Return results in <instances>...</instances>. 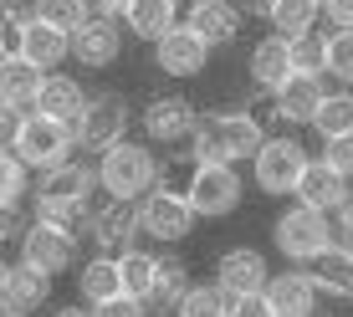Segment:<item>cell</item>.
<instances>
[{"label":"cell","instance_id":"6da1fadb","mask_svg":"<svg viewBox=\"0 0 353 317\" xmlns=\"http://www.w3.org/2000/svg\"><path fill=\"white\" fill-rule=\"evenodd\" d=\"M261 143H266V128L256 113H246V108L205 113L190 139V164H230L236 169L241 158H256Z\"/></svg>","mask_w":353,"mask_h":317},{"label":"cell","instance_id":"7a4b0ae2","mask_svg":"<svg viewBox=\"0 0 353 317\" xmlns=\"http://www.w3.org/2000/svg\"><path fill=\"white\" fill-rule=\"evenodd\" d=\"M159 179L185 194L200 221H221L241 205V174L230 164H185V169H164Z\"/></svg>","mask_w":353,"mask_h":317},{"label":"cell","instance_id":"3957f363","mask_svg":"<svg viewBox=\"0 0 353 317\" xmlns=\"http://www.w3.org/2000/svg\"><path fill=\"white\" fill-rule=\"evenodd\" d=\"M154 185H159V158H154L149 143H113L97 158V190L113 194V200H143Z\"/></svg>","mask_w":353,"mask_h":317},{"label":"cell","instance_id":"277c9868","mask_svg":"<svg viewBox=\"0 0 353 317\" xmlns=\"http://www.w3.org/2000/svg\"><path fill=\"white\" fill-rule=\"evenodd\" d=\"M272 241L292 266H312L333 246V225H327V215L307 210V205H287V210L276 215V225H272Z\"/></svg>","mask_w":353,"mask_h":317},{"label":"cell","instance_id":"5b68a950","mask_svg":"<svg viewBox=\"0 0 353 317\" xmlns=\"http://www.w3.org/2000/svg\"><path fill=\"white\" fill-rule=\"evenodd\" d=\"M88 236H92L97 256H113V261H118V256L133 251V241L143 236V230H139V205L113 200V194L97 190L92 205H88Z\"/></svg>","mask_w":353,"mask_h":317},{"label":"cell","instance_id":"8992f818","mask_svg":"<svg viewBox=\"0 0 353 317\" xmlns=\"http://www.w3.org/2000/svg\"><path fill=\"white\" fill-rule=\"evenodd\" d=\"M72 149H77V143H72V128L67 123H52V118H41V113L21 118V133H16V143H10V154H16L26 169H36V174L67 164Z\"/></svg>","mask_w":353,"mask_h":317},{"label":"cell","instance_id":"52a82bcc","mask_svg":"<svg viewBox=\"0 0 353 317\" xmlns=\"http://www.w3.org/2000/svg\"><path fill=\"white\" fill-rule=\"evenodd\" d=\"M128 118L133 113H128L123 92H97V97H88V108H82L77 123H72V143L103 154V149H113V143L128 139Z\"/></svg>","mask_w":353,"mask_h":317},{"label":"cell","instance_id":"ba28073f","mask_svg":"<svg viewBox=\"0 0 353 317\" xmlns=\"http://www.w3.org/2000/svg\"><path fill=\"white\" fill-rule=\"evenodd\" d=\"M194 221H200V215L190 210V200L174 185H164V179L139 200V230L154 236V241H185L194 230Z\"/></svg>","mask_w":353,"mask_h":317},{"label":"cell","instance_id":"9c48e42d","mask_svg":"<svg viewBox=\"0 0 353 317\" xmlns=\"http://www.w3.org/2000/svg\"><path fill=\"white\" fill-rule=\"evenodd\" d=\"M302 169H307V149H302L297 139H266L256 158H251V179H256V190L266 194H292L302 179Z\"/></svg>","mask_w":353,"mask_h":317},{"label":"cell","instance_id":"30bf717a","mask_svg":"<svg viewBox=\"0 0 353 317\" xmlns=\"http://www.w3.org/2000/svg\"><path fill=\"white\" fill-rule=\"evenodd\" d=\"M21 261L36 266L41 276H57L77 261V230L67 225H46V221H31L21 230Z\"/></svg>","mask_w":353,"mask_h":317},{"label":"cell","instance_id":"8fae6325","mask_svg":"<svg viewBox=\"0 0 353 317\" xmlns=\"http://www.w3.org/2000/svg\"><path fill=\"white\" fill-rule=\"evenodd\" d=\"M154 67H159L164 77H205V67H210V46H205L194 31L174 26V31H164L159 41H154Z\"/></svg>","mask_w":353,"mask_h":317},{"label":"cell","instance_id":"7c38bea8","mask_svg":"<svg viewBox=\"0 0 353 317\" xmlns=\"http://www.w3.org/2000/svg\"><path fill=\"white\" fill-rule=\"evenodd\" d=\"M261 297H266V307H272V317H312L318 312V287H312L307 266L272 272V282H266Z\"/></svg>","mask_w":353,"mask_h":317},{"label":"cell","instance_id":"4fadbf2b","mask_svg":"<svg viewBox=\"0 0 353 317\" xmlns=\"http://www.w3.org/2000/svg\"><path fill=\"white\" fill-rule=\"evenodd\" d=\"M179 26L194 31L215 52V46H230L241 36V6H236V0H190V10H185Z\"/></svg>","mask_w":353,"mask_h":317},{"label":"cell","instance_id":"5bb4252c","mask_svg":"<svg viewBox=\"0 0 353 317\" xmlns=\"http://www.w3.org/2000/svg\"><path fill=\"white\" fill-rule=\"evenodd\" d=\"M118 52H123V21L88 16V21H82V31H72V57H77L82 67H92V72L113 67Z\"/></svg>","mask_w":353,"mask_h":317},{"label":"cell","instance_id":"9a60e30c","mask_svg":"<svg viewBox=\"0 0 353 317\" xmlns=\"http://www.w3.org/2000/svg\"><path fill=\"white\" fill-rule=\"evenodd\" d=\"M266 282H272V266L251 246H236L215 261V287H225L230 297H256V292H266Z\"/></svg>","mask_w":353,"mask_h":317},{"label":"cell","instance_id":"2e32d148","mask_svg":"<svg viewBox=\"0 0 353 317\" xmlns=\"http://www.w3.org/2000/svg\"><path fill=\"white\" fill-rule=\"evenodd\" d=\"M194 123H200V113H194V103L179 97V92L154 97V103L143 108V133H149L154 143H185V139H194Z\"/></svg>","mask_w":353,"mask_h":317},{"label":"cell","instance_id":"e0dca14e","mask_svg":"<svg viewBox=\"0 0 353 317\" xmlns=\"http://www.w3.org/2000/svg\"><path fill=\"white\" fill-rule=\"evenodd\" d=\"M10 52L21 57V62H31L36 72H57L72 57V36H62V31H52V26H41V21H26V26L16 31V46Z\"/></svg>","mask_w":353,"mask_h":317},{"label":"cell","instance_id":"ac0fdd59","mask_svg":"<svg viewBox=\"0 0 353 317\" xmlns=\"http://www.w3.org/2000/svg\"><path fill=\"white\" fill-rule=\"evenodd\" d=\"M297 205H307V210H318V215H338V205L348 200V179L338 174V169H327L323 158H307V169H302V179H297Z\"/></svg>","mask_w":353,"mask_h":317},{"label":"cell","instance_id":"d6986e66","mask_svg":"<svg viewBox=\"0 0 353 317\" xmlns=\"http://www.w3.org/2000/svg\"><path fill=\"white\" fill-rule=\"evenodd\" d=\"M82 108H88L82 82L67 77V72H46V77H41V92H36V103H31V113H41V118H52V123H67V128H72Z\"/></svg>","mask_w":353,"mask_h":317},{"label":"cell","instance_id":"ffe728a7","mask_svg":"<svg viewBox=\"0 0 353 317\" xmlns=\"http://www.w3.org/2000/svg\"><path fill=\"white\" fill-rule=\"evenodd\" d=\"M272 97H276V118H282V123H312L318 108H323V97H327V88H323V77H302V72H292Z\"/></svg>","mask_w":353,"mask_h":317},{"label":"cell","instance_id":"44dd1931","mask_svg":"<svg viewBox=\"0 0 353 317\" xmlns=\"http://www.w3.org/2000/svg\"><path fill=\"white\" fill-rule=\"evenodd\" d=\"M174 26H179V0H128V10H123V31L149 46Z\"/></svg>","mask_w":353,"mask_h":317},{"label":"cell","instance_id":"7402d4cb","mask_svg":"<svg viewBox=\"0 0 353 317\" xmlns=\"http://www.w3.org/2000/svg\"><path fill=\"white\" fill-rule=\"evenodd\" d=\"M246 72H251V88H261V92H276L282 82L292 77V62H287V41L282 36H261L256 46H251V62H246Z\"/></svg>","mask_w":353,"mask_h":317},{"label":"cell","instance_id":"603a6c76","mask_svg":"<svg viewBox=\"0 0 353 317\" xmlns=\"http://www.w3.org/2000/svg\"><path fill=\"white\" fill-rule=\"evenodd\" d=\"M41 77L46 72H36L31 62H21L16 52L0 62V103L6 108H21V113H31V103H36V92H41Z\"/></svg>","mask_w":353,"mask_h":317},{"label":"cell","instance_id":"cb8c5ba5","mask_svg":"<svg viewBox=\"0 0 353 317\" xmlns=\"http://www.w3.org/2000/svg\"><path fill=\"white\" fill-rule=\"evenodd\" d=\"M77 292L88 307H103V302L123 297V276H118V261L113 256H92V261H82L77 272Z\"/></svg>","mask_w":353,"mask_h":317},{"label":"cell","instance_id":"d4e9b609","mask_svg":"<svg viewBox=\"0 0 353 317\" xmlns=\"http://www.w3.org/2000/svg\"><path fill=\"white\" fill-rule=\"evenodd\" d=\"M312 272V287H318V297L327 292V297H353V256L343 246H327L318 261L307 266Z\"/></svg>","mask_w":353,"mask_h":317},{"label":"cell","instance_id":"484cf974","mask_svg":"<svg viewBox=\"0 0 353 317\" xmlns=\"http://www.w3.org/2000/svg\"><path fill=\"white\" fill-rule=\"evenodd\" d=\"M46 297H52V276H41V272H36V266H26V261H16V266H10L6 302H10V307H16L21 317H31Z\"/></svg>","mask_w":353,"mask_h":317},{"label":"cell","instance_id":"4316f807","mask_svg":"<svg viewBox=\"0 0 353 317\" xmlns=\"http://www.w3.org/2000/svg\"><path fill=\"white\" fill-rule=\"evenodd\" d=\"M194 282H190V266L179 261V256H159V276H154V292H149V302L143 307L149 312H174L179 302H185V292H190Z\"/></svg>","mask_w":353,"mask_h":317},{"label":"cell","instance_id":"83f0119b","mask_svg":"<svg viewBox=\"0 0 353 317\" xmlns=\"http://www.w3.org/2000/svg\"><path fill=\"white\" fill-rule=\"evenodd\" d=\"M118 276H123V297H133V302H149L154 276H159V256L133 246V251L118 256Z\"/></svg>","mask_w":353,"mask_h":317},{"label":"cell","instance_id":"f1b7e54d","mask_svg":"<svg viewBox=\"0 0 353 317\" xmlns=\"http://www.w3.org/2000/svg\"><path fill=\"white\" fill-rule=\"evenodd\" d=\"M318 16H323L318 0H272V16H266V21H272V31L282 36V41H292V36L318 26Z\"/></svg>","mask_w":353,"mask_h":317},{"label":"cell","instance_id":"f546056e","mask_svg":"<svg viewBox=\"0 0 353 317\" xmlns=\"http://www.w3.org/2000/svg\"><path fill=\"white\" fill-rule=\"evenodd\" d=\"M312 128L323 133V143H327V139H343V133H353V92H348V88L327 92V97H323V108H318V118H312Z\"/></svg>","mask_w":353,"mask_h":317},{"label":"cell","instance_id":"4dcf8cb0","mask_svg":"<svg viewBox=\"0 0 353 317\" xmlns=\"http://www.w3.org/2000/svg\"><path fill=\"white\" fill-rule=\"evenodd\" d=\"M287 62H292V72H302V77H318L323 62H327V36L323 31L292 36V41H287Z\"/></svg>","mask_w":353,"mask_h":317},{"label":"cell","instance_id":"1f68e13d","mask_svg":"<svg viewBox=\"0 0 353 317\" xmlns=\"http://www.w3.org/2000/svg\"><path fill=\"white\" fill-rule=\"evenodd\" d=\"M230 302H236V297H230V292L225 287H190L185 292V302H179V307H174V317H230Z\"/></svg>","mask_w":353,"mask_h":317},{"label":"cell","instance_id":"d6a6232c","mask_svg":"<svg viewBox=\"0 0 353 317\" xmlns=\"http://www.w3.org/2000/svg\"><path fill=\"white\" fill-rule=\"evenodd\" d=\"M31 16L41 21V26L72 36V31H82V21H88V6H82V0H36Z\"/></svg>","mask_w":353,"mask_h":317},{"label":"cell","instance_id":"836d02e7","mask_svg":"<svg viewBox=\"0 0 353 317\" xmlns=\"http://www.w3.org/2000/svg\"><path fill=\"white\" fill-rule=\"evenodd\" d=\"M26 194H31V169L21 164L10 149H0V205H16V210H21Z\"/></svg>","mask_w":353,"mask_h":317},{"label":"cell","instance_id":"e575fe53","mask_svg":"<svg viewBox=\"0 0 353 317\" xmlns=\"http://www.w3.org/2000/svg\"><path fill=\"white\" fill-rule=\"evenodd\" d=\"M323 72H327V77H338L343 88H353V31H333V36H327Z\"/></svg>","mask_w":353,"mask_h":317},{"label":"cell","instance_id":"d590c367","mask_svg":"<svg viewBox=\"0 0 353 317\" xmlns=\"http://www.w3.org/2000/svg\"><path fill=\"white\" fill-rule=\"evenodd\" d=\"M323 164L338 169L343 179H353V133H343V139H327L323 143Z\"/></svg>","mask_w":353,"mask_h":317},{"label":"cell","instance_id":"8d00e7d4","mask_svg":"<svg viewBox=\"0 0 353 317\" xmlns=\"http://www.w3.org/2000/svg\"><path fill=\"white\" fill-rule=\"evenodd\" d=\"M31 10H36V0H0V26L16 36V31L31 21Z\"/></svg>","mask_w":353,"mask_h":317},{"label":"cell","instance_id":"74e56055","mask_svg":"<svg viewBox=\"0 0 353 317\" xmlns=\"http://www.w3.org/2000/svg\"><path fill=\"white\" fill-rule=\"evenodd\" d=\"M92 317H149V307L133 302V297H113V302H103V307H92Z\"/></svg>","mask_w":353,"mask_h":317},{"label":"cell","instance_id":"f35d334b","mask_svg":"<svg viewBox=\"0 0 353 317\" xmlns=\"http://www.w3.org/2000/svg\"><path fill=\"white\" fill-rule=\"evenodd\" d=\"M333 246L353 251V190H348V200L338 205V230H333Z\"/></svg>","mask_w":353,"mask_h":317},{"label":"cell","instance_id":"ab89813d","mask_svg":"<svg viewBox=\"0 0 353 317\" xmlns=\"http://www.w3.org/2000/svg\"><path fill=\"white\" fill-rule=\"evenodd\" d=\"M21 108H6L0 103V149H10V143H16V133H21Z\"/></svg>","mask_w":353,"mask_h":317},{"label":"cell","instance_id":"60d3db41","mask_svg":"<svg viewBox=\"0 0 353 317\" xmlns=\"http://www.w3.org/2000/svg\"><path fill=\"white\" fill-rule=\"evenodd\" d=\"M21 230H26L21 225V210L16 205H0V246H6V241H21Z\"/></svg>","mask_w":353,"mask_h":317},{"label":"cell","instance_id":"b9f144b4","mask_svg":"<svg viewBox=\"0 0 353 317\" xmlns=\"http://www.w3.org/2000/svg\"><path fill=\"white\" fill-rule=\"evenodd\" d=\"M230 317H272V307H266V297L256 292V297H236L230 302Z\"/></svg>","mask_w":353,"mask_h":317},{"label":"cell","instance_id":"7bdbcfd3","mask_svg":"<svg viewBox=\"0 0 353 317\" xmlns=\"http://www.w3.org/2000/svg\"><path fill=\"white\" fill-rule=\"evenodd\" d=\"M327 21H333L338 31H353V0H327Z\"/></svg>","mask_w":353,"mask_h":317},{"label":"cell","instance_id":"ee69618b","mask_svg":"<svg viewBox=\"0 0 353 317\" xmlns=\"http://www.w3.org/2000/svg\"><path fill=\"white\" fill-rule=\"evenodd\" d=\"M88 6V16H108V21H118L128 10V0H82Z\"/></svg>","mask_w":353,"mask_h":317},{"label":"cell","instance_id":"f6af8a7d","mask_svg":"<svg viewBox=\"0 0 353 317\" xmlns=\"http://www.w3.org/2000/svg\"><path fill=\"white\" fill-rule=\"evenodd\" d=\"M246 16H261L266 21V16H272V0H246Z\"/></svg>","mask_w":353,"mask_h":317},{"label":"cell","instance_id":"bcb514c9","mask_svg":"<svg viewBox=\"0 0 353 317\" xmlns=\"http://www.w3.org/2000/svg\"><path fill=\"white\" fill-rule=\"evenodd\" d=\"M10 46H16V36H10L6 26H0V62H6V57H10Z\"/></svg>","mask_w":353,"mask_h":317},{"label":"cell","instance_id":"7dc6e473","mask_svg":"<svg viewBox=\"0 0 353 317\" xmlns=\"http://www.w3.org/2000/svg\"><path fill=\"white\" fill-rule=\"evenodd\" d=\"M52 317H92V312H88V307H82V302H77V307H57Z\"/></svg>","mask_w":353,"mask_h":317},{"label":"cell","instance_id":"c3c4849f","mask_svg":"<svg viewBox=\"0 0 353 317\" xmlns=\"http://www.w3.org/2000/svg\"><path fill=\"white\" fill-rule=\"evenodd\" d=\"M6 282H10V261L0 256V297H6Z\"/></svg>","mask_w":353,"mask_h":317},{"label":"cell","instance_id":"681fc988","mask_svg":"<svg viewBox=\"0 0 353 317\" xmlns=\"http://www.w3.org/2000/svg\"><path fill=\"white\" fill-rule=\"evenodd\" d=\"M0 317H21V312H16V307H10V302H6V297H0Z\"/></svg>","mask_w":353,"mask_h":317},{"label":"cell","instance_id":"f907efd6","mask_svg":"<svg viewBox=\"0 0 353 317\" xmlns=\"http://www.w3.org/2000/svg\"><path fill=\"white\" fill-rule=\"evenodd\" d=\"M318 6H327V0H318Z\"/></svg>","mask_w":353,"mask_h":317},{"label":"cell","instance_id":"816d5d0a","mask_svg":"<svg viewBox=\"0 0 353 317\" xmlns=\"http://www.w3.org/2000/svg\"><path fill=\"white\" fill-rule=\"evenodd\" d=\"M348 256H353V251H348Z\"/></svg>","mask_w":353,"mask_h":317}]
</instances>
